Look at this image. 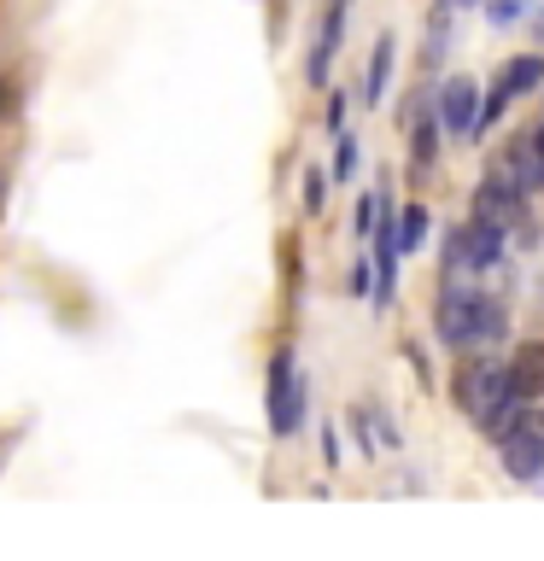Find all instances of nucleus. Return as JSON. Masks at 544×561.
<instances>
[{"label": "nucleus", "instance_id": "1", "mask_svg": "<svg viewBox=\"0 0 544 561\" xmlns=\"http://www.w3.org/2000/svg\"><path fill=\"white\" fill-rule=\"evenodd\" d=\"M456 403L468 410V421H498L509 403H515V386H509V368L503 363H468L463 380H456Z\"/></svg>", "mask_w": 544, "mask_h": 561}, {"label": "nucleus", "instance_id": "2", "mask_svg": "<svg viewBox=\"0 0 544 561\" xmlns=\"http://www.w3.org/2000/svg\"><path fill=\"white\" fill-rule=\"evenodd\" d=\"M498 450H503L509 480H539L544 473V410H515L509 415Z\"/></svg>", "mask_w": 544, "mask_h": 561}, {"label": "nucleus", "instance_id": "3", "mask_svg": "<svg viewBox=\"0 0 544 561\" xmlns=\"http://www.w3.org/2000/svg\"><path fill=\"white\" fill-rule=\"evenodd\" d=\"M298 421H305V380H298V368H293V351H275V363H270V427L298 433Z\"/></svg>", "mask_w": 544, "mask_h": 561}, {"label": "nucleus", "instance_id": "4", "mask_svg": "<svg viewBox=\"0 0 544 561\" xmlns=\"http://www.w3.org/2000/svg\"><path fill=\"white\" fill-rule=\"evenodd\" d=\"M521 199H526V193H515L503 175H486V182L474 187V222L498 228V234H515V228H521Z\"/></svg>", "mask_w": 544, "mask_h": 561}, {"label": "nucleus", "instance_id": "5", "mask_svg": "<svg viewBox=\"0 0 544 561\" xmlns=\"http://www.w3.org/2000/svg\"><path fill=\"white\" fill-rule=\"evenodd\" d=\"M498 175L515 193H539L544 187V147H539V135H515L503 147V158H498Z\"/></svg>", "mask_w": 544, "mask_h": 561}, {"label": "nucleus", "instance_id": "6", "mask_svg": "<svg viewBox=\"0 0 544 561\" xmlns=\"http://www.w3.org/2000/svg\"><path fill=\"white\" fill-rule=\"evenodd\" d=\"M439 117H445L451 135H474L480 129V82L474 77H451L439 88Z\"/></svg>", "mask_w": 544, "mask_h": 561}, {"label": "nucleus", "instance_id": "7", "mask_svg": "<svg viewBox=\"0 0 544 561\" xmlns=\"http://www.w3.org/2000/svg\"><path fill=\"white\" fill-rule=\"evenodd\" d=\"M433 328L445 345H474V293L468 287H445L439 293V310H433Z\"/></svg>", "mask_w": 544, "mask_h": 561}, {"label": "nucleus", "instance_id": "8", "mask_svg": "<svg viewBox=\"0 0 544 561\" xmlns=\"http://www.w3.org/2000/svg\"><path fill=\"white\" fill-rule=\"evenodd\" d=\"M503 368H509V386H515V398H544V345H539V340L515 345V357H509Z\"/></svg>", "mask_w": 544, "mask_h": 561}, {"label": "nucleus", "instance_id": "9", "mask_svg": "<svg viewBox=\"0 0 544 561\" xmlns=\"http://www.w3.org/2000/svg\"><path fill=\"white\" fill-rule=\"evenodd\" d=\"M503 328H509V310H503V298H474V345H491V340H503Z\"/></svg>", "mask_w": 544, "mask_h": 561}, {"label": "nucleus", "instance_id": "10", "mask_svg": "<svg viewBox=\"0 0 544 561\" xmlns=\"http://www.w3.org/2000/svg\"><path fill=\"white\" fill-rule=\"evenodd\" d=\"M503 88H509V100L544 88V59H539V53H526V59H509V65H503Z\"/></svg>", "mask_w": 544, "mask_h": 561}, {"label": "nucleus", "instance_id": "11", "mask_svg": "<svg viewBox=\"0 0 544 561\" xmlns=\"http://www.w3.org/2000/svg\"><path fill=\"white\" fill-rule=\"evenodd\" d=\"M428 210H421V205H410V210H404V217H398V252H421V240H428Z\"/></svg>", "mask_w": 544, "mask_h": 561}, {"label": "nucleus", "instance_id": "12", "mask_svg": "<svg viewBox=\"0 0 544 561\" xmlns=\"http://www.w3.org/2000/svg\"><path fill=\"white\" fill-rule=\"evenodd\" d=\"M386 77H393V35L375 47V59H369V100L386 94Z\"/></svg>", "mask_w": 544, "mask_h": 561}, {"label": "nucleus", "instance_id": "13", "mask_svg": "<svg viewBox=\"0 0 544 561\" xmlns=\"http://www.w3.org/2000/svg\"><path fill=\"white\" fill-rule=\"evenodd\" d=\"M410 152H416V164H433V152H439V140H433V117H421V123H416Z\"/></svg>", "mask_w": 544, "mask_h": 561}, {"label": "nucleus", "instance_id": "14", "mask_svg": "<svg viewBox=\"0 0 544 561\" xmlns=\"http://www.w3.org/2000/svg\"><path fill=\"white\" fill-rule=\"evenodd\" d=\"M486 12H491V24H509V18H521V12H526V0H491Z\"/></svg>", "mask_w": 544, "mask_h": 561}, {"label": "nucleus", "instance_id": "15", "mask_svg": "<svg viewBox=\"0 0 544 561\" xmlns=\"http://www.w3.org/2000/svg\"><path fill=\"white\" fill-rule=\"evenodd\" d=\"M305 205H310V210H322V175H316V170L305 175Z\"/></svg>", "mask_w": 544, "mask_h": 561}, {"label": "nucleus", "instance_id": "16", "mask_svg": "<svg viewBox=\"0 0 544 561\" xmlns=\"http://www.w3.org/2000/svg\"><path fill=\"white\" fill-rule=\"evenodd\" d=\"M539 147H544V123H539Z\"/></svg>", "mask_w": 544, "mask_h": 561}]
</instances>
